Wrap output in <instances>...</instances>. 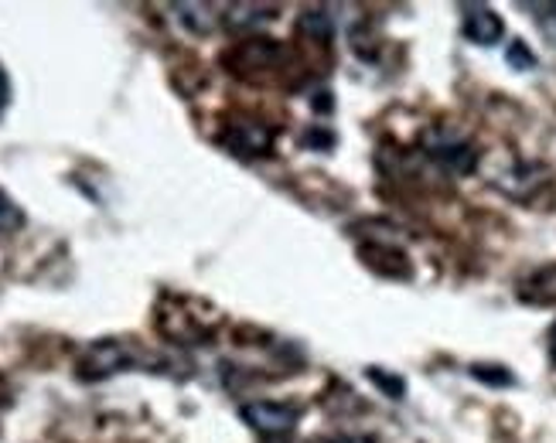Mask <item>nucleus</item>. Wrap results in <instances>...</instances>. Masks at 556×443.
<instances>
[{"label": "nucleus", "instance_id": "1", "mask_svg": "<svg viewBox=\"0 0 556 443\" xmlns=\"http://www.w3.org/2000/svg\"><path fill=\"white\" fill-rule=\"evenodd\" d=\"M424 151L438 161L444 170H451V175H471V170L478 167V151L475 143L468 137H462L457 130H447V127H433L427 130L424 137Z\"/></svg>", "mask_w": 556, "mask_h": 443}, {"label": "nucleus", "instance_id": "2", "mask_svg": "<svg viewBox=\"0 0 556 443\" xmlns=\"http://www.w3.org/2000/svg\"><path fill=\"white\" fill-rule=\"evenodd\" d=\"M239 416H243V423H250L263 436H283V433H290V430L298 427L301 409L287 406V403L256 400V403H247L243 409H239Z\"/></svg>", "mask_w": 556, "mask_h": 443}, {"label": "nucleus", "instance_id": "3", "mask_svg": "<svg viewBox=\"0 0 556 443\" xmlns=\"http://www.w3.org/2000/svg\"><path fill=\"white\" fill-rule=\"evenodd\" d=\"M134 365V352L124 341H96L92 349L79 358V379H106L113 372H124Z\"/></svg>", "mask_w": 556, "mask_h": 443}, {"label": "nucleus", "instance_id": "4", "mask_svg": "<svg viewBox=\"0 0 556 443\" xmlns=\"http://www.w3.org/2000/svg\"><path fill=\"white\" fill-rule=\"evenodd\" d=\"M223 143L239 157H263L274 147V130L260 119H236L226 127Z\"/></svg>", "mask_w": 556, "mask_h": 443}, {"label": "nucleus", "instance_id": "5", "mask_svg": "<svg viewBox=\"0 0 556 443\" xmlns=\"http://www.w3.org/2000/svg\"><path fill=\"white\" fill-rule=\"evenodd\" d=\"M226 65H232V72L239 76H253V72H267L280 65V45L270 38H250L239 41L232 52L226 55Z\"/></svg>", "mask_w": 556, "mask_h": 443}, {"label": "nucleus", "instance_id": "6", "mask_svg": "<svg viewBox=\"0 0 556 443\" xmlns=\"http://www.w3.org/2000/svg\"><path fill=\"white\" fill-rule=\"evenodd\" d=\"M462 31H465V38L471 45L489 48V45L502 41L505 24H502V17L492 8H485V4H468L465 8V21H462Z\"/></svg>", "mask_w": 556, "mask_h": 443}, {"label": "nucleus", "instance_id": "7", "mask_svg": "<svg viewBox=\"0 0 556 443\" xmlns=\"http://www.w3.org/2000/svg\"><path fill=\"white\" fill-rule=\"evenodd\" d=\"M519 298L526 304H556V263L536 269L519 283Z\"/></svg>", "mask_w": 556, "mask_h": 443}, {"label": "nucleus", "instance_id": "8", "mask_svg": "<svg viewBox=\"0 0 556 443\" xmlns=\"http://www.w3.org/2000/svg\"><path fill=\"white\" fill-rule=\"evenodd\" d=\"M277 17V8H263V4H232L223 21L229 31H250V28H263Z\"/></svg>", "mask_w": 556, "mask_h": 443}, {"label": "nucleus", "instance_id": "9", "mask_svg": "<svg viewBox=\"0 0 556 443\" xmlns=\"http://www.w3.org/2000/svg\"><path fill=\"white\" fill-rule=\"evenodd\" d=\"M175 11L185 28H191L195 35H208L215 28V21H219L215 17V8H208V4H175Z\"/></svg>", "mask_w": 556, "mask_h": 443}, {"label": "nucleus", "instance_id": "10", "mask_svg": "<svg viewBox=\"0 0 556 443\" xmlns=\"http://www.w3.org/2000/svg\"><path fill=\"white\" fill-rule=\"evenodd\" d=\"M301 31H307L314 38L321 35V41H328L331 38V17L325 11H304L301 14Z\"/></svg>", "mask_w": 556, "mask_h": 443}, {"label": "nucleus", "instance_id": "11", "mask_svg": "<svg viewBox=\"0 0 556 443\" xmlns=\"http://www.w3.org/2000/svg\"><path fill=\"white\" fill-rule=\"evenodd\" d=\"M24 221V215H21V208L8 199L4 191H0V232H14L17 226Z\"/></svg>", "mask_w": 556, "mask_h": 443}, {"label": "nucleus", "instance_id": "12", "mask_svg": "<svg viewBox=\"0 0 556 443\" xmlns=\"http://www.w3.org/2000/svg\"><path fill=\"white\" fill-rule=\"evenodd\" d=\"M505 59H509L513 68H536V55L529 52L526 41H513L509 45V55H505Z\"/></svg>", "mask_w": 556, "mask_h": 443}, {"label": "nucleus", "instance_id": "13", "mask_svg": "<svg viewBox=\"0 0 556 443\" xmlns=\"http://www.w3.org/2000/svg\"><path fill=\"white\" fill-rule=\"evenodd\" d=\"M471 376L481 379V382H495V385H513V376L509 372H498V365H475Z\"/></svg>", "mask_w": 556, "mask_h": 443}, {"label": "nucleus", "instance_id": "14", "mask_svg": "<svg viewBox=\"0 0 556 443\" xmlns=\"http://www.w3.org/2000/svg\"><path fill=\"white\" fill-rule=\"evenodd\" d=\"M540 28L549 41H556V4H543L540 8Z\"/></svg>", "mask_w": 556, "mask_h": 443}, {"label": "nucleus", "instance_id": "15", "mask_svg": "<svg viewBox=\"0 0 556 443\" xmlns=\"http://www.w3.org/2000/svg\"><path fill=\"white\" fill-rule=\"evenodd\" d=\"M369 379H376L379 385L390 389V392H393V400H400V396H403V382H400V379H390V376H382L379 368H369Z\"/></svg>", "mask_w": 556, "mask_h": 443}, {"label": "nucleus", "instance_id": "16", "mask_svg": "<svg viewBox=\"0 0 556 443\" xmlns=\"http://www.w3.org/2000/svg\"><path fill=\"white\" fill-rule=\"evenodd\" d=\"M8 106H11V79H8L4 65H0V116L8 113Z\"/></svg>", "mask_w": 556, "mask_h": 443}, {"label": "nucleus", "instance_id": "17", "mask_svg": "<svg viewBox=\"0 0 556 443\" xmlns=\"http://www.w3.org/2000/svg\"><path fill=\"white\" fill-rule=\"evenodd\" d=\"M11 403V389H8V382H4V376H0V409H4Z\"/></svg>", "mask_w": 556, "mask_h": 443}, {"label": "nucleus", "instance_id": "18", "mask_svg": "<svg viewBox=\"0 0 556 443\" xmlns=\"http://www.w3.org/2000/svg\"><path fill=\"white\" fill-rule=\"evenodd\" d=\"M328 443H372L369 436H334V440H328Z\"/></svg>", "mask_w": 556, "mask_h": 443}, {"label": "nucleus", "instance_id": "19", "mask_svg": "<svg viewBox=\"0 0 556 443\" xmlns=\"http://www.w3.org/2000/svg\"><path fill=\"white\" fill-rule=\"evenodd\" d=\"M549 355H553V362H556V325H553V334H549Z\"/></svg>", "mask_w": 556, "mask_h": 443}]
</instances>
